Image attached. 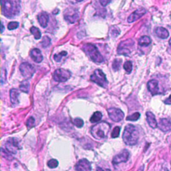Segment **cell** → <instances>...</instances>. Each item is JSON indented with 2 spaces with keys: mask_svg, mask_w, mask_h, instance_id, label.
Returning a JSON list of instances; mask_svg holds the SVG:
<instances>
[{
  "mask_svg": "<svg viewBox=\"0 0 171 171\" xmlns=\"http://www.w3.org/2000/svg\"><path fill=\"white\" fill-rule=\"evenodd\" d=\"M2 13L11 18L19 14L21 9L20 0H2Z\"/></svg>",
  "mask_w": 171,
  "mask_h": 171,
  "instance_id": "cell-1",
  "label": "cell"
},
{
  "mask_svg": "<svg viewBox=\"0 0 171 171\" xmlns=\"http://www.w3.org/2000/svg\"><path fill=\"white\" fill-rule=\"evenodd\" d=\"M123 141L127 145L133 146L136 144L139 138V133L136 126L133 124H128L124 129L122 135Z\"/></svg>",
  "mask_w": 171,
  "mask_h": 171,
  "instance_id": "cell-2",
  "label": "cell"
},
{
  "mask_svg": "<svg viewBox=\"0 0 171 171\" xmlns=\"http://www.w3.org/2000/svg\"><path fill=\"white\" fill-rule=\"evenodd\" d=\"M110 126L108 123L102 122L96 124L92 128L91 133L93 137L97 140H102L107 136V134L110 130Z\"/></svg>",
  "mask_w": 171,
  "mask_h": 171,
  "instance_id": "cell-3",
  "label": "cell"
},
{
  "mask_svg": "<svg viewBox=\"0 0 171 171\" xmlns=\"http://www.w3.org/2000/svg\"><path fill=\"white\" fill-rule=\"evenodd\" d=\"M83 50L93 62L96 63H102L104 62V58L94 44L89 43L86 44L83 46Z\"/></svg>",
  "mask_w": 171,
  "mask_h": 171,
  "instance_id": "cell-4",
  "label": "cell"
},
{
  "mask_svg": "<svg viewBox=\"0 0 171 171\" xmlns=\"http://www.w3.org/2000/svg\"><path fill=\"white\" fill-rule=\"evenodd\" d=\"M90 80L101 87L106 88L108 86V82L107 80L106 75L100 69H97L94 71V74L90 77Z\"/></svg>",
  "mask_w": 171,
  "mask_h": 171,
  "instance_id": "cell-5",
  "label": "cell"
},
{
  "mask_svg": "<svg viewBox=\"0 0 171 171\" xmlns=\"http://www.w3.org/2000/svg\"><path fill=\"white\" fill-rule=\"evenodd\" d=\"M134 44V41L130 40V39L121 42L117 49L118 53L119 55L128 56L131 53V48L133 47Z\"/></svg>",
  "mask_w": 171,
  "mask_h": 171,
  "instance_id": "cell-6",
  "label": "cell"
},
{
  "mask_svg": "<svg viewBox=\"0 0 171 171\" xmlns=\"http://www.w3.org/2000/svg\"><path fill=\"white\" fill-rule=\"evenodd\" d=\"M53 79L58 82H64L69 80L71 77V72L69 70L60 68L55 70L53 73Z\"/></svg>",
  "mask_w": 171,
  "mask_h": 171,
  "instance_id": "cell-7",
  "label": "cell"
},
{
  "mask_svg": "<svg viewBox=\"0 0 171 171\" xmlns=\"http://www.w3.org/2000/svg\"><path fill=\"white\" fill-rule=\"evenodd\" d=\"M20 70L23 77L25 79L28 80L34 74L35 70L34 67L27 62H24L20 66Z\"/></svg>",
  "mask_w": 171,
  "mask_h": 171,
  "instance_id": "cell-8",
  "label": "cell"
},
{
  "mask_svg": "<svg viewBox=\"0 0 171 171\" xmlns=\"http://www.w3.org/2000/svg\"><path fill=\"white\" fill-rule=\"evenodd\" d=\"M108 113L110 119L116 122H118L123 120L124 116V114L122 110L116 108H110L108 109Z\"/></svg>",
  "mask_w": 171,
  "mask_h": 171,
  "instance_id": "cell-9",
  "label": "cell"
},
{
  "mask_svg": "<svg viewBox=\"0 0 171 171\" xmlns=\"http://www.w3.org/2000/svg\"><path fill=\"white\" fill-rule=\"evenodd\" d=\"M5 148L11 154L15 155L17 153V151L20 149L18 141L16 138H9V140L6 142L5 143Z\"/></svg>",
  "mask_w": 171,
  "mask_h": 171,
  "instance_id": "cell-10",
  "label": "cell"
},
{
  "mask_svg": "<svg viewBox=\"0 0 171 171\" xmlns=\"http://www.w3.org/2000/svg\"><path fill=\"white\" fill-rule=\"evenodd\" d=\"M129 152H128L127 150H124L120 154L116 155L115 157H114L112 160V162L113 164H115V165L121 162H126L128 160V158H129Z\"/></svg>",
  "mask_w": 171,
  "mask_h": 171,
  "instance_id": "cell-11",
  "label": "cell"
},
{
  "mask_svg": "<svg viewBox=\"0 0 171 171\" xmlns=\"http://www.w3.org/2000/svg\"><path fill=\"white\" fill-rule=\"evenodd\" d=\"M76 171H91L92 167L90 162L86 159H82L78 162L76 167Z\"/></svg>",
  "mask_w": 171,
  "mask_h": 171,
  "instance_id": "cell-12",
  "label": "cell"
},
{
  "mask_svg": "<svg viewBox=\"0 0 171 171\" xmlns=\"http://www.w3.org/2000/svg\"><path fill=\"white\" fill-rule=\"evenodd\" d=\"M146 12H147V11L144 8H140L136 9V11H134L133 13H131L130 16L128 17V21L129 23L134 22V21L139 20L140 17L143 16L146 13Z\"/></svg>",
  "mask_w": 171,
  "mask_h": 171,
  "instance_id": "cell-13",
  "label": "cell"
},
{
  "mask_svg": "<svg viewBox=\"0 0 171 171\" xmlns=\"http://www.w3.org/2000/svg\"><path fill=\"white\" fill-rule=\"evenodd\" d=\"M147 87L149 92H151L152 96L158 94L159 93L158 88V82L156 80H150L147 84Z\"/></svg>",
  "mask_w": 171,
  "mask_h": 171,
  "instance_id": "cell-14",
  "label": "cell"
},
{
  "mask_svg": "<svg viewBox=\"0 0 171 171\" xmlns=\"http://www.w3.org/2000/svg\"><path fill=\"white\" fill-rule=\"evenodd\" d=\"M158 127L162 132H169L171 130V122L170 120L167 118H162L160 120V122L158 124Z\"/></svg>",
  "mask_w": 171,
  "mask_h": 171,
  "instance_id": "cell-15",
  "label": "cell"
},
{
  "mask_svg": "<svg viewBox=\"0 0 171 171\" xmlns=\"http://www.w3.org/2000/svg\"><path fill=\"white\" fill-rule=\"evenodd\" d=\"M30 56L34 61L36 63H40L43 60V56L40 49L34 48L30 52Z\"/></svg>",
  "mask_w": 171,
  "mask_h": 171,
  "instance_id": "cell-16",
  "label": "cell"
},
{
  "mask_svg": "<svg viewBox=\"0 0 171 171\" xmlns=\"http://www.w3.org/2000/svg\"><path fill=\"white\" fill-rule=\"evenodd\" d=\"M78 17H79L78 16V13L76 12H75V11L73 12H67L64 14V19L71 24L76 22L78 19Z\"/></svg>",
  "mask_w": 171,
  "mask_h": 171,
  "instance_id": "cell-17",
  "label": "cell"
},
{
  "mask_svg": "<svg viewBox=\"0 0 171 171\" xmlns=\"http://www.w3.org/2000/svg\"><path fill=\"white\" fill-rule=\"evenodd\" d=\"M38 20L39 23H40V26L42 27H46L48 26V20H49V17L48 15L45 12H42L40 13L38 16Z\"/></svg>",
  "mask_w": 171,
  "mask_h": 171,
  "instance_id": "cell-18",
  "label": "cell"
},
{
  "mask_svg": "<svg viewBox=\"0 0 171 171\" xmlns=\"http://www.w3.org/2000/svg\"><path fill=\"white\" fill-rule=\"evenodd\" d=\"M146 115H147V120L150 126L152 128H156L158 126V123L156 122L154 114L151 112H147Z\"/></svg>",
  "mask_w": 171,
  "mask_h": 171,
  "instance_id": "cell-19",
  "label": "cell"
},
{
  "mask_svg": "<svg viewBox=\"0 0 171 171\" xmlns=\"http://www.w3.org/2000/svg\"><path fill=\"white\" fill-rule=\"evenodd\" d=\"M155 34L158 38L161 39H166L169 36V31L162 27H156L155 29Z\"/></svg>",
  "mask_w": 171,
  "mask_h": 171,
  "instance_id": "cell-20",
  "label": "cell"
},
{
  "mask_svg": "<svg viewBox=\"0 0 171 171\" xmlns=\"http://www.w3.org/2000/svg\"><path fill=\"white\" fill-rule=\"evenodd\" d=\"M19 96L20 92L16 88H13L10 90V99L13 104L16 105L19 104Z\"/></svg>",
  "mask_w": 171,
  "mask_h": 171,
  "instance_id": "cell-21",
  "label": "cell"
},
{
  "mask_svg": "<svg viewBox=\"0 0 171 171\" xmlns=\"http://www.w3.org/2000/svg\"><path fill=\"white\" fill-rule=\"evenodd\" d=\"M151 43V39L147 35L142 36L138 40V44L140 46H148Z\"/></svg>",
  "mask_w": 171,
  "mask_h": 171,
  "instance_id": "cell-22",
  "label": "cell"
},
{
  "mask_svg": "<svg viewBox=\"0 0 171 171\" xmlns=\"http://www.w3.org/2000/svg\"><path fill=\"white\" fill-rule=\"evenodd\" d=\"M102 114L100 112H96L90 118V122L92 123H98L102 120Z\"/></svg>",
  "mask_w": 171,
  "mask_h": 171,
  "instance_id": "cell-23",
  "label": "cell"
},
{
  "mask_svg": "<svg viewBox=\"0 0 171 171\" xmlns=\"http://www.w3.org/2000/svg\"><path fill=\"white\" fill-rule=\"evenodd\" d=\"M20 89L25 93H28L30 89V84L27 80H24L20 85Z\"/></svg>",
  "mask_w": 171,
  "mask_h": 171,
  "instance_id": "cell-24",
  "label": "cell"
},
{
  "mask_svg": "<svg viewBox=\"0 0 171 171\" xmlns=\"http://www.w3.org/2000/svg\"><path fill=\"white\" fill-rule=\"evenodd\" d=\"M30 31H31V33L34 35L35 39H36V40H39V39L41 38L42 34H41V32H40V30H39L38 28L35 27L34 26L31 27L30 28Z\"/></svg>",
  "mask_w": 171,
  "mask_h": 171,
  "instance_id": "cell-25",
  "label": "cell"
},
{
  "mask_svg": "<svg viewBox=\"0 0 171 171\" xmlns=\"http://www.w3.org/2000/svg\"><path fill=\"white\" fill-rule=\"evenodd\" d=\"M123 67L128 74H130L133 70V63L130 61H126L124 63Z\"/></svg>",
  "mask_w": 171,
  "mask_h": 171,
  "instance_id": "cell-26",
  "label": "cell"
},
{
  "mask_svg": "<svg viewBox=\"0 0 171 171\" xmlns=\"http://www.w3.org/2000/svg\"><path fill=\"white\" fill-rule=\"evenodd\" d=\"M122 63V60L120 59H115L112 63V68L115 71H117L120 69V67Z\"/></svg>",
  "mask_w": 171,
  "mask_h": 171,
  "instance_id": "cell-27",
  "label": "cell"
},
{
  "mask_svg": "<svg viewBox=\"0 0 171 171\" xmlns=\"http://www.w3.org/2000/svg\"><path fill=\"white\" fill-rule=\"evenodd\" d=\"M58 161L56 159H51L48 162V166L50 169H55L58 166Z\"/></svg>",
  "mask_w": 171,
  "mask_h": 171,
  "instance_id": "cell-28",
  "label": "cell"
},
{
  "mask_svg": "<svg viewBox=\"0 0 171 171\" xmlns=\"http://www.w3.org/2000/svg\"><path fill=\"white\" fill-rule=\"evenodd\" d=\"M51 44V40L50 38L48 36H44L43 38V40L42 41V45L43 48H47Z\"/></svg>",
  "mask_w": 171,
  "mask_h": 171,
  "instance_id": "cell-29",
  "label": "cell"
},
{
  "mask_svg": "<svg viewBox=\"0 0 171 171\" xmlns=\"http://www.w3.org/2000/svg\"><path fill=\"white\" fill-rule=\"evenodd\" d=\"M67 52H60V53H58V54H55L54 56H53V59H54V60L56 62H60L61 61V60H62V58L63 56H66L67 55Z\"/></svg>",
  "mask_w": 171,
  "mask_h": 171,
  "instance_id": "cell-30",
  "label": "cell"
},
{
  "mask_svg": "<svg viewBox=\"0 0 171 171\" xmlns=\"http://www.w3.org/2000/svg\"><path fill=\"white\" fill-rule=\"evenodd\" d=\"M140 116V114L139 112H135L133 115H132L126 118V120L129 121H136L139 119Z\"/></svg>",
  "mask_w": 171,
  "mask_h": 171,
  "instance_id": "cell-31",
  "label": "cell"
},
{
  "mask_svg": "<svg viewBox=\"0 0 171 171\" xmlns=\"http://www.w3.org/2000/svg\"><path fill=\"white\" fill-rule=\"evenodd\" d=\"M19 26V23L17 22V21H12L8 24V28L9 30H13L17 29Z\"/></svg>",
  "mask_w": 171,
  "mask_h": 171,
  "instance_id": "cell-32",
  "label": "cell"
},
{
  "mask_svg": "<svg viewBox=\"0 0 171 171\" xmlns=\"http://www.w3.org/2000/svg\"><path fill=\"white\" fill-rule=\"evenodd\" d=\"M74 125L78 128H82L84 126V121L81 118H75L74 120Z\"/></svg>",
  "mask_w": 171,
  "mask_h": 171,
  "instance_id": "cell-33",
  "label": "cell"
},
{
  "mask_svg": "<svg viewBox=\"0 0 171 171\" xmlns=\"http://www.w3.org/2000/svg\"><path fill=\"white\" fill-rule=\"evenodd\" d=\"M120 133V128L119 126H116L112 133V138H115L119 136V134Z\"/></svg>",
  "mask_w": 171,
  "mask_h": 171,
  "instance_id": "cell-34",
  "label": "cell"
},
{
  "mask_svg": "<svg viewBox=\"0 0 171 171\" xmlns=\"http://www.w3.org/2000/svg\"><path fill=\"white\" fill-rule=\"evenodd\" d=\"M6 75H7L6 70L4 68H2V70H1V84H2L5 83Z\"/></svg>",
  "mask_w": 171,
  "mask_h": 171,
  "instance_id": "cell-35",
  "label": "cell"
},
{
  "mask_svg": "<svg viewBox=\"0 0 171 171\" xmlns=\"http://www.w3.org/2000/svg\"><path fill=\"white\" fill-rule=\"evenodd\" d=\"M10 154H11V153L9 152L8 151L7 152V151H4V150H3V148H2V155L3 157H4L5 158L8 159V160H12L13 157Z\"/></svg>",
  "mask_w": 171,
  "mask_h": 171,
  "instance_id": "cell-36",
  "label": "cell"
},
{
  "mask_svg": "<svg viewBox=\"0 0 171 171\" xmlns=\"http://www.w3.org/2000/svg\"><path fill=\"white\" fill-rule=\"evenodd\" d=\"M35 124V120L33 117H30L27 121V126L28 128H31L34 126Z\"/></svg>",
  "mask_w": 171,
  "mask_h": 171,
  "instance_id": "cell-37",
  "label": "cell"
},
{
  "mask_svg": "<svg viewBox=\"0 0 171 171\" xmlns=\"http://www.w3.org/2000/svg\"><path fill=\"white\" fill-rule=\"evenodd\" d=\"M112 0H100V4L103 6L105 7L107 5H108L109 3L111 2Z\"/></svg>",
  "mask_w": 171,
  "mask_h": 171,
  "instance_id": "cell-38",
  "label": "cell"
},
{
  "mask_svg": "<svg viewBox=\"0 0 171 171\" xmlns=\"http://www.w3.org/2000/svg\"><path fill=\"white\" fill-rule=\"evenodd\" d=\"M165 104H169L170 105L171 104V95H170V96H169V98H167L166 100H165Z\"/></svg>",
  "mask_w": 171,
  "mask_h": 171,
  "instance_id": "cell-39",
  "label": "cell"
},
{
  "mask_svg": "<svg viewBox=\"0 0 171 171\" xmlns=\"http://www.w3.org/2000/svg\"><path fill=\"white\" fill-rule=\"evenodd\" d=\"M3 29H4V26H3V23L2 22V30H1L2 33H3Z\"/></svg>",
  "mask_w": 171,
  "mask_h": 171,
  "instance_id": "cell-40",
  "label": "cell"
},
{
  "mask_svg": "<svg viewBox=\"0 0 171 171\" xmlns=\"http://www.w3.org/2000/svg\"><path fill=\"white\" fill-rule=\"evenodd\" d=\"M97 171H104V170H103V169H102L101 168H100V167H98Z\"/></svg>",
  "mask_w": 171,
  "mask_h": 171,
  "instance_id": "cell-41",
  "label": "cell"
},
{
  "mask_svg": "<svg viewBox=\"0 0 171 171\" xmlns=\"http://www.w3.org/2000/svg\"><path fill=\"white\" fill-rule=\"evenodd\" d=\"M169 45H170V46L171 47V38H170V40H169Z\"/></svg>",
  "mask_w": 171,
  "mask_h": 171,
  "instance_id": "cell-42",
  "label": "cell"
},
{
  "mask_svg": "<svg viewBox=\"0 0 171 171\" xmlns=\"http://www.w3.org/2000/svg\"><path fill=\"white\" fill-rule=\"evenodd\" d=\"M77 2H82V1H83V0H76Z\"/></svg>",
  "mask_w": 171,
  "mask_h": 171,
  "instance_id": "cell-43",
  "label": "cell"
}]
</instances>
